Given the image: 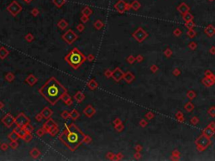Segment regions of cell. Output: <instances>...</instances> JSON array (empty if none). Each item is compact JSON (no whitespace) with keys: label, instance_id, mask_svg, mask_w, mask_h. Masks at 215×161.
<instances>
[{"label":"cell","instance_id":"obj_1","mask_svg":"<svg viewBox=\"0 0 215 161\" xmlns=\"http://www.w3.org/2000/svg\"><path fill=\"white\" fill-rule=\"evenodd\" d=\"M85 134L76 124L71 123L66 126L59 135V140L71 151H76L84 142Z\"/></svg>","mask_w":215,"mask_h":161},{"label":"cell","instance_id":"obj_2","mask_svg":"<svg viewBox=\"0 0 215 161\" xmlns=\"http://www.w3.org/2000/svg\"><path fill=\"white\" fill-rule=\"evenodd\" d=\"M67 90L55 77H51L39 89V93L51 105H56Z\"/></svg>","mask_w":215,"mask_h":161},{"label":"cell","instance_id":"obj_3","mask_svg":"<svg viewBox=\"0 0 215 161\" xmlns=\"http://www.w3.org/2000/svg\"><path fill=\"white\" fill-rule=\"evenodd\" d=\"M65 61L74 70H76L87 61V57L78 48H73L65 57Z\"/></svg>","mask_w":215,"mask_h":161},{"label":"cell","instance_id":"obj_4","mask_svg":"<svg viewBox=\"0 0 215 161\" xmlns=\"http://www.w3.org/2000/svg\"><path fill=\"white\" fill-rule=\"evenodd\" d=\"M62 39L68 45H72L78 39V35L72 29H68L64 34H62Z\"/></svg>","mask_w":215,"mask_h":161},{"label":"cell","instance_id":"obj_5","mask_svg":"<svg viewBox=\"0 0 215 161\" xmlns=\"http://www.w3.org/2000/svg\"><path fill=\"white\" fill-rule=\"evenodd\" d=\"M7 10L8 12L10 13V14H12V16L15 17V16H17L22 11V7L17 1L13 0L9 6L7 7Z\"/></svg>","mask_w":215,"mask_h":161},{"label":"cell","instance_id":"obj_6","mask_svg":"<svg viewBox=\"0 0 215 161\" xmlns=\"http://www.w3.org/2000/svg\"><path fill=\"white\" fill-rule=\"evenodd\" d=\"M14 123L17 126H20L22 128H24L27 124L30 123V120L24 113H20L19 115L15 118Z\"/></svg>","mask_w":215,"mask_h":161},{"label":"cell","instance_id":"obj_7","mask_svg":"<svg viewBox=\"0 0 215 161\" xmlns=\"http://www.w3.org/2000/svg\"><path fill=\"white\" fill-rule=\"evenodd\" d=\"M1 122H3V124H4L5 127L10 128V127H12V125L13 123H14L15 118L12 115V114L7 113L6 115H5L4 118L1 119Z\"/></svg>","mask_w":215,"mask_h":161},{"label":"cell","instance_id":"obj_8","mask_svg":"<svg viewBox=\"0 0 215 161\" xmlns=\"http://www.w3.org/2000/svg\"><path fill=\"white\" fill-rule=\"evenodd\" d=\"M130 7H131L130 5L127 4L125 1H124V0H118V2L117 3V4H114L115 9H116L118 12L120 13H125V11L128 10Z\"/></svg>","mask_w":215,"mask_h":161},{"label":"cell","instance_id":"obj_9","mask_svg":"<svg viewBox=\"0 0 215 161\" xmlns=\"http://www.w3.org/2000/svg\"><path fill=\"white\" fill-rule=\"evenodd\" d=\"M56 127H58V125H57L56 122L52 118L46 119V122H45V123L43 124V128L46 131V133H48Z\"/></svg>","mask_w":215,"mask_h":161},{"label":"cell","instance_id":"obj_10","mask_svg":"<svg viewBox=\"0 0 215 161\" xmlns=\"http://www.w3.org/2000/svg\"><path fill=\"white\" fill-rule=\"evenodd\" d=\"M124 75H125V74H124V72L120 70V68L116 67L114 70H113L112 78L114 79L115 81L118 82V81H119L121 79L124 77Z\"/></svg>","mask_w":215,"mask_h":161},{"label":"cell","instance_id":"obj_11","mask_svg":"<svg viewBox=\"0 0 215 161\" xmlns=\"http://www.w3.org/2000/svg\"><path fill=\"white\" fill-rule=\"evenodd\" d=\"M96 113V109L93 107L92 105H87L83 110V114L87 118H91Z\"/></svg>","mask_w":215,"mask_h":161},{"label":"cell","instance_id":"obj_12","mask_svg":"<svg viewBox=\"0 0 215 161\" xmlns=\"http://www.w3.org/2000/svg\"><path fill=\"white\" fill-rule=\"evenodd\" d=\"M133 36L139 42H141L145 38V33L141 29H138L133 34Z\"/></svg>","mask_w":215,"mask_h":161},{"label":"cell","instance_id":"obj_13","mask_svg":"<svg viewBox=\"0 0 215 161\" xmlns=\"http://www.w3.org/2000/svg\"><path fill=\"white\" fill-rule=\"evenodd\" d=\"M40 113L42 114L44 118L48 119V118H51V116L53 115V111H52L51 109L48 107H45L42 109V111L40 112Z\"/></svg>","mask_w":215,"mask_h":161},{"label":"cell","instance_id":"obj_14","mask_svg":"<svg viewBox=\"0 0 215 161\" xmlns=\"http://www.w3.org/2000/svg\"><path fill=\"white\" fill-rule=\"evenodd\" d=\"M37 81H38V79L35 77V76L33 75V74H29V75L25 78V80H24L25 83L28 84L29 86H34L35 84L37 82Z\"/></svg>","mask_w":215,"mask_h":161},{"label":"cell","instance_id":"obj_15","mask_svg":"<svg viewBox=\"0 0 215 161\" xmlns=\"http://www.w3.org/2000/svg\"><path fill=\"white\" fill-rule=\"evenodd\" d=\"M13 131H15L16 133H17V134L19 135V137H20V138H24V136L26 135V130L24 129V128H22V127H20V126H17L16 125V127L13 129Z\"/></svg>","mask_w":215,"mask_h":161},{"label":"cell","instance_id":"obj_16","mask_svg":"<svg viewBox=\"0 0 215 161\" xmlns=\"http://www.w3.org/2000/svg\"><path fill=\"white\" fill-rule=\"evenodd\" d=\"M60 99H62V102L67 106H70V105L72 104V99H71L70 95L67 93V92H65V93L62 95V97H60Z\"/></svg>","mask_w":215,"mask_h":161},{"label":"cell","instance_id":"obj_17","mask_svg":"<svg viewBox=\"0 0 215 161\" xmlns=\"http://www.w3.org/2000/svg\"><path fill=\"white\" fill-rule=\"evenodd\" d=\"M74 99H75L76 102L81 103L82 101L85 99V95L82 91H78L75 95H74Z\"/></svg>","mask_w":215,"mask_h":161},{"label":"cell","instance_id":"obj_18","mask_svg":"<svg viewBox=\"0 0 215 161\" xmlns=\"http://www.w3.org/2000/svg\"><path fill=\"white\" fill-rule=\"evenodd\" d=\"M87 86L90 90L93 91V90H96L98 87V83L95 81V79H91V80L88 81Z\"/></svg>","mask_w":215,"mask_h":161},{"label":"cell","instance_id":"obj_19","mask_svg":"<svg viewBox=\"0 0 215 161\" xmlns=\"http://www.w3.org/2000/svg\"><path fill=\"white\" fill-rule=\"evenodd\" d=\"M29 154H30V156L33 158V159H37V158H39L40 156L41 153H40V151L37 148H33L31 150H30Z\"/></svg>","mask_w":215,"mask_h":161},{"label":"cell","instance_id":"obj_20","mask_svg":"<svg viewBox=\"0 0 215 161\" xmlns=\"http://www.w3.org/2000/svg\"><path fill=\"white\" fill-rule=\"evenodd\" d=\"M123 78L125 79V81H126L127 83H130V82H132V81H133V80L134 79V75L132 74L131 72L128 71V72H126L125 75H124V77H123Z\"/></svg>","mask_w":215,"mask_h":161},{"label":"cell","instance_id":"obj_21","mask_svg":"<svg viewBox=\"0 0 215 161\" xmlns=\"http://www.w3.org/2000/svg\"><path fill=\"white\" fill-rule=\"evenodd\" d=\"M9 55V51L5 47H0V59L4 60Z\"/></svg>","mask_w":215,"mask_h":161},{"label":"cell","instance_id":"obj_22","mask_svg":"<svg viewBox=\"0 0 215 161\" xmlns=\"http://www.w3.org/2000/svg\"><path fill=\"white\" fill-rule=\"evenodd\" d=\"M67 26H68V22L66 20H63V19L62 20H60L58 23H57V27L60 28L62 30H64Z\"/></svg>","mask_w":215,"mask_h":161},{"label":"cell","instance_id":"obj_23","mask_svg":"<svg viewBox=\"0 0 215 161\" xmlns=\"http://www.w3.org/2000/svg\"><path fill=\"white\" fill-rule=\"evenodd\" d=\"M8 138H9L10 141H17L19 138H20V137H19V135L17 134V133L13 130V132H11L8 135Z\"/></svg>","mask_w":215,"mask_h":161},{"label":"cell","instance_id":"obj_24","mask_svg":"<svg viewBox=\"0 0 215 161\" xmlns=\"http://www.w3.org/2000/svg\"><path fill=\"white\" fill-rule=\"evenodd\" d=\"M82 15H86L87 16V17H89V16H91L93 14V10L90 9L89 7H85L82 9Z\"/></svg>","mask_w":215,"mask_h":161},{"label":"cell","instance_id":"obj_25","mask_svg":"<svg viewBox=\"0 0 215 161\" xmlns=\"http://www.w3.org/2000/svg\"><path fill=\"white\" fill-rule=\"evenodd\" d=\"M93 26H94V28L96 29H98V30H100V29L103 28L104 26V24L102 22V20H98L94 22V24H93Z\"/></svg>","mask_w":215,"mask_h":161},{"label":"cell","instance_id":"obj_26","mask_svg":"<svg viewBox=\"0 0 215 161\" xmlns=\"http://www.w3.org/2000/svg\"><path fill=\"white\" fill-rule=\"evenodd\" d=\"M70 114H71V118L73 120H76L80 117V113L76 109H73L70 113Z\"/></svg>","mask_w":215,"mask_h":161},{"label":"cell","instance_id":"obj_27","mask_svg":"<svg viewBox=\"0 0 215 161\" xmlns=\"http://www.w3.org/2000/svg\"><path fill=\"white\" fill-rule=\"evenodd\" d=\"M15 76L13 73L12 72H8L6 75H5V80H6L8 82H12V81L14 80Z\"/></svg>","mask_w":215,"mask_h":161},{"label":"cell","instance_id":"obj_28","mask_svg":"<svg viewBox=\"0 0 215 161\" xmlns=\"http://www.w3.org/2000/svg\"><path fill=\"white\" fill-rule=\"evenodd\" d=\"M52 1L57 8H62L66 4V0H52Z\"/></svg>","mask_w":215,"mask_h":161},{"label":"cell","instance_id":"obj_29","mask_svg":"<svg viewBox=\"0 0 215 161\" xmlns=\"http://www.w3.org/2000/svg\"><path fill=\"white\" fill-rule=\"evenodd\" d=\"M24 39H25V40H26L27 42L30 43V42H32L33 40H35V36H34V34H31V33H28V34H27L25 36H24Z\"/></svg>","mask_w":215,"mask_h":161},{"label":"cell","instance_id":"obj_30","mask_svg":"<svg viewBox=\"0 0 215 161\" xmlns=\"http://www.w3.org/2000/svg\"><path fill=\"white\" fill-rule=\"evenodd\" d=\"M24 141L25 142V143H29L30 141L33 139V135H32V133H27L26 135L24 136V138H23Z\"/></svg>","mask_w":215,"mask_h":161},{"label":"cell","instance_id":"obj_31","mask_svg":"<svg viewBox=\"0 0 215 161\" xmlns=\"http://www.w3.org/2000/svg\"><path fill=\"white\" fill-rule=\"evenodd\" d=\"M36 133V135L38 136V137H40H40H43V136L45 134V133H46V131H45V129H44V128L42 127V128H41V129H38V130L36 131V133Z\"/></svg>","mask_w":215,"mask_h":161},{"label":"cell","instance_id":"obj_32","mask_svg":"<svg viewBox=\"0 0 215 161\" xmlns=\"http://www.w3.org/2000/svg\"><path fill=\"white\" fill-rule=\"evenodd\" d=\"M24 129L26 130V132H27V133H32L33 131L35 130V128H34V126H32V125L30 124V123L27 124L26 126L24 128Z\"/></svg>","mask_w":215,"mask_h":161},{"label":"cell","instance_id":"obj_33","mask_svg":"<svg viewBox=\"0 0 215 161\" xmlns=\"http://www.w3.org/2000/svg\"><path fill=\"white\" fill-rule=\"evenodd\" d=\"M9 147L12 149H16L19 147V144L17 141H11L9 144Z\"/></svg>","mask_w":215,"mask_h":161},{"label":"cell","instance_id":"obj_34","mask_svg":"<svg viewBox=\"0 0 215 161\" xmlns=\"http://www.w3.org/2000/svg\"><path fill=\"white\" fill-rule=\"evenodd\" d=\"M60 115H62V118L64 119H68L69 118H71V114L67 111H63Z\"/></svg>","mask_w":215,"mask_h":161},{"label":"cell","instance_id":"obj_35","mask_svg":"<svg viewBox=\"0 0 215 161\" xmlns=\"http://www.w3.org/2000/svg\"><path fill=\"white\" fill-rule=\"evenodd\" d=\"M106 157H107V159H109V160H114V159H115V154H114L113 152H109V153H107Z\"/></svg>","mask_w":215,"mask_h":161},{"label":"cell","instance_id":"obj_36","mask_svg":"<svg viewBox=\"0 0 215 161\" xmlns=\"http://www.w3.org/2000/svg\"><path fill=\"white\" fill-rule=\"evenodd\" d=\"M93 142V138L90 137L89 135H85V138H84V144H89Z\"/></svg>","mask_w":215,"mask_h":161},{"label":"cell","instance_id":"obj_37","mask_svg":"<svg viewBox=\"0 0 215 161\" xmlns=\"http://www.w3.org/2000/svg\"><path fill=\"white\" fill-rule=\"evenodd\" d=\"M130 6H131V8H133L134 10H138L139 9V8L140 7V4L138 1H134V2H133V4H132Z\"/></svg>","mask_w":215,"mask_h":161},{"label":"cell","instance_id":"obj_38","mask_svg":"<svg viewBox=\"0 0 215 161\" xmlns=\"http://www.w3.org/2000/svg\"><path fill=\"white\" fill-rule=\"evenodd\" d=\"M58 132H59V128L56 127V128H55L53 130H51V132L49 133V134H51L52 137H55V136H56L57 133H58Z\"/></svg>","mask_w":215,"mask_h":161},{"label":"cell","instance_id":"obj_39","mask_svg":"<svg viewBox=\"0 0 215 161\" xmlns=\"http://www.w3.org/2000/svg\"><path fill=\"white\" fill-rule=\"evenodd\" d=\"M9 144L4 143V144H1V145H0V149H1L2 151H6L7 149H9Z\"/></svg>","mask_w":215,"mask_h":161},{"label":"cell","instance_id":"obj_40","mask_svg":"<svg viewBox=\"0 0 215 161\" xmlns=\"http://www.w3.org/2000/svg\"><path fill=\"white\" fill-rule=\"evenodd\" d=\"M112 73H113V71L111 70L106 69L105 71H104V76H105L107 78H110V77H112Z\"/></svg>","mask_w":215,"mask_h":161},{"label":"cell","instance_id":"obj_41","mask_svg":"<svg viewBox=\"0 0 215 161\" xmlns=\"http://www.w3.org/2000/svg\"><path fill=\"white\" fill-rule=\"evenodd\" d=\"M76 29H78V31L79 32H83L85 29V25L83 24H79L76 25Z\"/></svg>","mask_w":215,"mask_h":161},{"label":"cell","instance_id":"obj_42","mask_svg":"<svg viewBox=\"0 0 215 161\" xmlns=\"http://www.w3.org/2000/svg\"><path fill=\"white\" fill-rule=\"evenodd\" d=\"M39 13H40V11L38 10L36 8H35V9H33L31 10V14L34 16V17H36V16L39 15Z\"/></svg>","mask_w":215,"mask_h":161},{"label":"cell","instance_id":"obj_43","mask_svg":"<svg viewBox=\"0 0 215 161\" xmlns=\"http://www.w3.org/2000/svg\"><path fill=\"white\" fill-rule=\"evenodd\" d=\"M35 120H36L37 122H41V121H42V119H43L44 118H43L42 114H41V113H38L37 115H35Z\"/></svg>","mask_w":215,"mask_h":161},{"label":"cell","instance_id":"obj_44","mask_svg":"<svg viewBox=\"0 0 215 161\" xmlns=\"http://www.w3.org/2000/svg\"><path fill=\"white\" fill-rule=\"evenodd\" d=\"M88 20H89V17H87V16L86 15H82L81 18H80V20L82 21V23H87V22L88 21Z\"/></svg>","mask_w":215,"mask_h":161},{"label":"cell","instance_id":"obj_45","mask_svg":"<svg viewBox=\"0 0 215 161\" xmlns=\"http://www.w3.org/2000/svg\"><path fill=\"white\" fill-rule=\"evenodd\" d=\"M94 59H95V57L92 54H89L88 56H87V61H89V62H93V61H94Z\"/></svg>","mask_w":215,"mask_h":161},{"label":"cell","instance_id":"obj_46","mask_svg":"<svg viewBox=\"0 0 215 161\" xmlns=\"http://www.w3.org/2000/svg\"><path fill=\"white\" fill-rule=\"evenodd\" d=\"M123 129H124V125L122 123H119L115 126V129H116L118 132H121V131L123 130Z\"/></svg>","mask_w":215,"mask_h":161},{"label":"cell","instance_id":"obj_47","mask_svg":"<svg viewBox=\"0 0 215 161\" xmlns=\"http://www.w3.org/2000/svg\"><path fill=\"white\" fill-rule=\"evenodd\" d=\"M123 156H124V155L122 154V153H118V154H115V159H116V160H120V159L123 158Z\"/></svg>","mask_w":215,"mask_h":161},{"label":"cell","instance_id":"obj_48","mask_svg":"<svg viewBox=\"0 0 215 161\" xmlns=\"http://www.w3.org/2000/svg\"><path fill=\"white\" fill-rule=\"evenodd\" d=\"M127 61L129 62V64H132V63H133V62L134 61V57L132 56H129L128 58H127Z\"/></svg>","mask_w":215,"mask_h":161},{"label":"cell","instance_id":"obj_49","mask_svg":"<svg viewBox=\"0 0 215 161\" xmlns=\"http://www.w3.org/2000/svg\"><path fill=\"white\" fill-rule=\"evenodd\" d=\"M119 123H122V122H121V120H120L119 118H116V119H114V126H116V125L119 124Z\"/></svg>","mask_w":215,"mask_h":161},{"label":"cell","instance_id":"obj_50","mask_svg":"<svg viewBox=\"0 0 215 161\" xmlns=\"http://www.w3.org/2000/svg\"><path fill=\"white\" fill-rule=\"evenodd\" d=\"M4 108V102L0 101V110H2V109Z\"/></svg>","mask_w":215,"mask_h":161},{"label":"cell","instance_id":"obj_51","mask_svg":"<svg viewBox=\"0 0 215 161\" xmlns=\"http://www.w3.org/2000/svg\"><path fill=\"white\" fill-rule=\"evenodd\" d=\"M24 2L25 3H27V4H30V3H31V1L32 0H24Z\"/></svg>","mask_w":215,"mask_h":161},{"label":"cell","instance_id":"obj_52","mask_svg":"<svg viewBox=\"0 0 215 161\" xmlns=\"http://www.w3.org/2000/svg\"><path fill=\"white\" fill-rule=\"evenodd\" d=\"M0 145H1V142H0Z\"/></svg>","mask_w":215,"mask_h":161}]
</instances>
